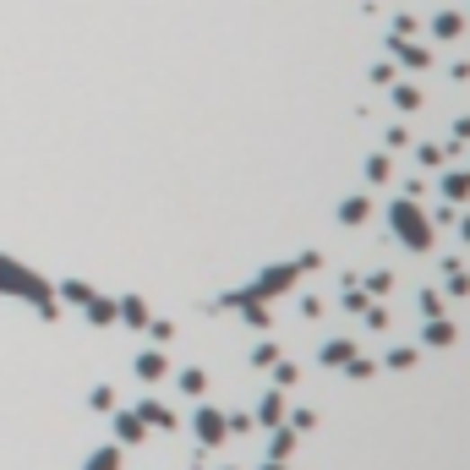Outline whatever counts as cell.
I'll return each instance as SVG.
<instances>
[{
    "label": "cell",
    "mask_w": 470,
    "mask_h": 470,
    "mask_svg": "<svg viewBox=\"0 0 470 470\" xmlns=\"http://www.w3.org/2000/svg\"><path fill=\"white\" fill-rule=\"evenodd\" d=\"M459 28H465V17H454V12H443V17L432 22V33H438V39H454Z\"/></svg>",
    "instance_id": "6da1fadb"
}]
</instances>
